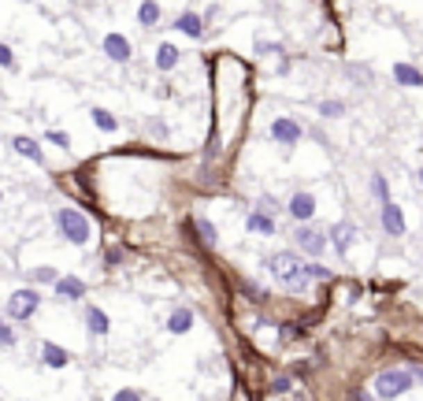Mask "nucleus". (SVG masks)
<instances>
[{"label":"nucleus","mask_w":423,"mask_h":401,"mask_svg":"<svg viewBox=\"0 0 423 401\" xmlns=\"http://www.w3.org/2000/svg\"><path fill=\"white\" fill-rule=\"evenodd\" d=\"M264 268L271 275L279 279V283H286V286H305V260H301L297 253H271L264 260Z\"/></svg>","instance_id":"1"},{"label":"nucleus","mask_w":423,"mask_h":401,"mask_svg":"<svg viewBox=\"0 0 423 401\" xmlns=\"http://www.w3.org/2000/svg\"><path fill=\"white\" fill-rule=\"evenodd\" d=\"M56 231H60L63 242H71V245L90 242V220H85L78 208H60L56 212Z\"/></svg>","instance_id":"2"},{"label":"nucleus","mask_w":423,"mask_h":401,"mask_svg":"<svg viewBox=\"0 0 423 401\" xmlns=\"http://www.w3.org/2000/svg\"><path fill=\"white\" fill-rule=\"evenodd\" d=\"M412 383H416V372H405V368H386L375 379V398H401L408 394Z\"/></svg>","instance_id":"3"},{"label":"nucleus","mask_w":423,"mask_h":401,"mask_svg":"<svg viewBox=\"0 0 423 401\" xmlns=\"http://www.w3.org/2000/svg\"><path fill=\"white\" fill-rule=\"evenodd\" d=\"M41 309V294L34 286H19L12 297H8V316L12 320H30Z\"/></svg>","instance_id":"4"},{"label":"nucleus","mask_w":423,"mask_h":401,"mask_svg":"<svg viewBox=\"0 0 423 401\" xmlns=\"http://www.w3.org/2000/svg\"><path fill=\"white\" fill-rule=\"evenodd\" d=\"M267 134L275 138L279 145H297V142H301V134H305V130H301V123H297V119H286V115H282V119H271Z\"/></svg>","instance_id":"5"},{"label":"nucleus","mask_w":423,"mask_h":401,"mask_svg":"<svg viewBox=\"0 0 423 401\" xmlns=\"http://www.w3.org/2000/svg\"><path fill=\"white\" fill-rule=\"evenodd\" d=\"M294 242L301 245V253H305V256H320L323 249H327V234L316 231V227H297Z\"/></svg>","instance_id":"6"},{"label":"nucleus","mask_w":423,"mask_h":401,"mask_svg":"<svg viewBox=\"0 0 423 401\" xmlns=\"http://www.w3.org/2000/svg\"><path fill=\"white\" fill-rule=\"evenodd\" d=\"M383 231L390 234V238H401L405 234V212H401V204H394V201H383Z\"/></svg>","instance_id":"7"},{"label":"nucleus","mask_w":423,"mask_h":401,"mask_svg":"<svg viewBox=\"0 0 423 401\" xmlns=\"http://www.w3.org/2000/svg\"><path fill=\"white\" fill-rule=\"evenodd\" d=\"M286 212L294 215L297 223H308L312 215H316V197H312V193H294V197H290V204H286Z\"/></svg>","instance_id":"8"},{"label":"nucleus","mask_w":423,"mask_h":401,"mask_svg":"<svg viewBox=\"0 0 423 401\" xmlns=\"http://www.w3.org/2000/svg\"><path fill=\"white\" fill-rule=\"evenodd\" d=\"M104 56L115 60V63H130L134 60V49H130V41L123 34H108L104 38Z\"/></svg>","instance_id":"9"},{"label":"nucleus","mask_w":423,"mask_h":401,"mask_svg":"<svg viewBox=\"0 0 423 401\" xmlns=\"http://www.w3.org/2000/svg\"><path fill=\"white\" fill-rule=\"evenodd\" d=\"M56 297H63V301H82L85 297V283L78 275H56Z\"/></svg>","instance_id":"10"},{"label":"nucleus","mask_w":423,"mask_h":401,"mask_svg":"<svg viewBox=\"0 0 423 401\" xmlns=\"http://www.w3.org/2000/svg\"><path fill=\"white\" fill-rule=\"evenodd\" d=\"M353 238H356V227L345 220V223H338V227H331V234H327V242L334 245V253H349V245H353Z\"/></svg>","instance_id":"11"},{"label":"nucleus","mask_w":423,"mask_h":401,"mask_svg":"<svg viewBox=\"0 0 423 401\" xmlns=\"http://www.w3.org/2000/svg\"><path fill=\"white\" fill-rule=\"evenodd\" d=\"M245 227H249V231H253V234H267V238L279 231V223H275V212H264V208H253V212H249Z\"/></svg>","instance_id":"12"},{"label":"nucleus","mask_w":423,"mask_h":401,"mask_svg":"<svg viewBox=\"0 0 423 401\" xmlns=\"http://www.w3.org/2000/svg\"><path fill=\"white\" fill-rule=\"evenodd\" d=\"M179 63H182V49L171 45V41H160L156 45V67L160 71H175Z\"/></svg>","instance_id":"13"},{"label":"nucleus","mask_w":423,"mask_h":401,"mask_svg":"<svg viewBox=\"0 0 423 401\" xmlns=\"http://www.w3.org/2000/svg\"><path fill=\"white\" fill-rule=\"evenodd\" d=\"M12 149H15L19 156L34 160V164H45V153H41V145L34 142V138H26V134H15V138H12Z\"/></svg>","instance_id":"14"},{"label":"nucleus","mask_w":423,"mask_h":401,"mask_svg":"<svg viewBox=\"0 0 423 401\" xmlns=\"http://www.w3.org/2000/svg\"><path fill=\"white\" fill-rule=\"evenodd\" d=\"M41 364H45V368H67L71 364V353L60 350L56 342H41Z\"/></svg>","instance_id":"15"},{"label":"nucleus","mask_w":423,"mask_h":401,"mask_svg":"<svg viewBox=\"0 0 423 401\" xmlns=\"http://www.w3.org/2000/svg\"><path fill=\"white\" fill-rule=\"evenodd\" d=\"M175 30H179V34H186V38H201L204 34V19L197 12H182L175 19Z\"/></svg>","instance_id":"16"},{"label":"nucleus","mask_w":423,"mask_h":401,"mask_svg":"<svg viewBox=\"0 0 423 401\" xmlns=\"http://www.w3.org/2000/svg\"><path fill=\"white\" fill-rule=\"evenodd\" d=\"M85 327H90V334H97V338H104L108 327H112V323H108V312L90 305V309H85Z\"/></svg>","instance_id":"17"},{"label":"nucleus","mask_w":423,"mask_h":401,"mask_svg":"<svg viewBox=\"0 0 423 401\" xmlns=\"http://www.w3.org/2000/svg\"><path fill=\"white\" fill-rule=\"evenodd\" d=\"M394 79H397L401 85H408V90H416V85H423V71L412 67V63H397V67H394Z\"/></svg>","instance_id":"18"},{"label":"nucleus","mask_w":423,"mask_h":401,"mask_svg":"<svg viewBox=\"0 0 423 401\" xmlns=\"http://www.w3.org/2000/svg\"><path fill=\"white\" fill-rule=\"evenodd\" d=\"M190 327H193V312H190V309H175V312L167 316V331H171V334H186Z\"/></svg>","instance_id":"19"},{"label":"nucleus","mask_w":423,"mask_h":401,"mask_svg":"<svg viewBox=\"0 0 423 401\" xmlns=\"http://www.w3.org/2000/svg\"><path fill=\"white\" fill-rule=\"evenodd\" d=\"M138 23H141V26H156V23H160V4H156V0H141Z\"/></svg>","instance_id":"20"},{"label":"nucleus","mask_w":423,"mask_h":401,"mask_svg":"<svg viewBox=\"0 0 423 401\" xmlns=\"http://www.w3.org/2000/svg\"><path fill=\"white\" fill-rule=\"evenodd\" d=\"M90 115H93V123H97V126H101V130H104V134H112V130L119 126V123H115V115H108V112H104V108H90Z\"/></svg>","instance_id":"21"},{"label":"nucleus","mask_w":423,"mask_h":401,"mask_svg":"<svg viewBox=\"0 0 423 401\" xmlns=\"http://www.w3.org/2000/svg\"><path fill=\"white\" fill-rule=\"evenodd\" d=\"M316 108H320L323 119H342V115H345V104H342V101H320Z\"/></svg>","instance_id":"22"},{"label":"nucleus","mask_w":423,"mask_h":401,"mask_svg":"<svg viewBox=\"0 0 423 401\" xmlns=\"http://www.w3.org/2000/svg\"><path fill=\"white\" fill-rule=\"evenodd\" d=\"M193 227H197V234H201V242H204V245H215V242H219V231H215L208 220H197Z\"/></svg>","instance_id":"23"},{"label":"nucleus","mask_w":423,"mask_h":401,"mask_svg":"<svg viewBox=\"0 0 423 401\" xmlns=\"http://www.w3.org/2000/svg\"><path fill=\"white\" fill-rule=\"evenodd\" d=\"M49 142L52 145H56V149H63V153H67V149H71V134H67V130H49Z\"/></svg>","instance_id":"24"},{"label":"nucleus","mask_w":423,"mask_h":401,"mask_svg":"<svg viewBox=\"0 0 423 401\" xmlns=\"http://www.w3.org/2000/svg\"><path fill=\"white\" fill-rule=\"evenodd\" d=\"M372 190H375V201H379V204L390 201V186H386L383 175H372Z\"/></svg>","instance_id":"25"},{"label":"nucleus","mask_w":423,"mask_h":401,"mask_svg":"<svg viewBox=\"0 0 423 401\" xmlns=\"http://www.w3.org/2000/svg\"><path fill=\"white\" fill-rule=\"evenodd\" d=\"M30 283H56V272H52V268H34V272H30Z\"/></svg>","instance_id":"26"},{"label":"nucleus","mask_w":423,"mask_h":401,"mask_svg":"<svg viewBox=\"0 0 423 401\" xmlns=\"http://www.w3.org/2000/svg\"><path fill=\"white\" fill-rule=\"evenodd\" d=\"M290 390H294V379L290 375H279L275 383H271V394H290Z\"/></svg>","instance_id":"27"},{"label":"nucleus","mask_w":423,"mask_h":401,"mask_svg":"<svg viewBox=\"0 0 423 401\" xmlns=\"http://www.w3.org/2000/svg\"><path fill=\"white\" fill-rule=\"evenodd\" d=\"M308 279H331V268H320V264H305V283Z\"/></svg>","instance_id":"28"},{"label":"nucleus","mask_w":423,"mask_h":401,"mask_svg":"<svg viewBox=\"0 0 423 401\" xmlns=\"http://www.w3.org/2000/svg\"><path fill=\"white\" fill-rule=\"evenodd\" d=\"M141 398H145V390H130V386L115 390V401H141Z\"/></svg>","instance_id":"29"},{"label":"nucleus","mask_w":423,"mask_h":401,"mask_svg":"<svg viewBox=\"0 0 423 401\" xmlns=\"http://www.w3.org/2000/svg\"><path fill=\"white\" fill-rule=\"evenodd\" d=\"M0 345H4V350H8V345H15V331L8 327L4 320H0Z\"/></svg>","instance_id":"30"},{"label":"nucleus","mask_w":423,"mask_h":401,"mask_svg":"<svg viewBox=\"0 0 423 401\" xmlns=\"http://www.w3.org/2000/svg\"><path fill=\"white\" fill-rule=\"evenodd\" d=\"M0 67H15V52L4 45V41H0Z\"/></svg>","instance_id":"31"},{"label":"nucleus","mask_w":423,"mask_h":401,"mask_svg":"<svg viewBox=\"0 0 423 401\" xmlns=\"http://www.w3.org/2000/svg\"><path fill=\"white\" fill-rule=\"evenodd\" d=\"M279 49H282L279 41H264V38L256 41V52H260V56H267V52H279Z\"/></svg>","instance_id":"32"},{"label":"nucleus","mask_w":423,"mask_h":401,"mask_svg":"<svg viewBox=\"0 0 423 401\" xmlns=\"http://www.w3.org/2000/svg\"><path fill=\"white\" fill-rule=\"evenodd\" d=\"M256 208H264V212H279V201H275V197H260V201H256Z\"/></svg>","instance_id":"33"},{"label":"nucleus","mask_w":423,"mask_h":401,"mask_svg":"<svg viewBox=\"0 0 423 401\" xmlns=\"http://www.w3.org/2000/svg\"><path fill=\"white\" fill-rule=\"evenodd\" d=\"M149 130H153V134H160V138H164V134H167V126H164V119H149Z\"/></svg>","instance_id":"34"},{"label":"nucleus","mask_w":423,"mask_h":401,"mask_svg":"<svg viewBox=\"0 0 423 401\" xmlns=\"http://www.w3.org/2000/svg\"><path fill=\"white\" fill-rule=\"evenodd\" d=\"M420 182H423V167H420Z\"/></svg>","instance_id":"35"},{"label":"nucleus","mask_w":423,"mask_h":401,"mask_svg":"<svg viewBox=\"0 0 423 401\" xmlns=\"http://www.w3.org/2000/svg\"><path fill=\"white\" fill-rule=\"evenodd\" d=\"M0 201H4V193H0Z\"/></svg>","instance_id":"36"}]
</instances>
